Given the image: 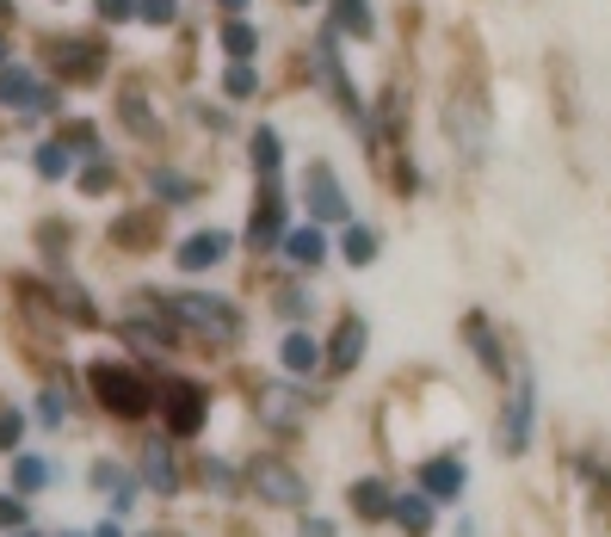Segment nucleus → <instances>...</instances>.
I'll return each mask as SVG.
<instances>
[{
    "label": "nucleus",
    "instance_id": "obj_1",
    "mask_svg": "<svg viewBox=\"0 0 611 537\" xmlns=\"http://www.w3.org/2000/svg\"><path fill=\"white\" fill-rule=\"evenodd\" d=\"M44 56H50V75L75 80V87H99V80H106V68H111L106 37H94V32H50L44 37Z\"/></svg>",
    "mask_w": 611,
    "mask_h": 537
},
{
    "label": "nucleus",
    "instance_id": "obj_2",
    "mask_svg": "<svg viewBox=\"0 0 611 537\" xmlns=\"http://www.w3.org/2000/svg\"><path fill=\"white\" fill-rule=\"evenodd\" d=\"M87 383H94L99 408H106V414H118V420H142V414L155 408V390H149V377H142L137 364L94 359V371H87Z\"/></svg>",
    "mask_w": 611,
    "mask_h": 537
},
{
    "label": "nucleus",
    "instance_id": "obj_3",
    "mask_svg": "<svg viewBox=\"0 0 611 537\" xmlns=\"http://www.w3.org/2000/svg\"><path fill=\"white\" fill-rule=\"evenodd\" d=\"M0 111H19L25 124H32V118H56V111H63V87L37 63H19L13 56V63L0 68Z\"/></svg>",
    "mask_w": 611,
    "mask_h": 537
},
{
    "label": "nucleus",
    "instance_id": "obj_4",
    "mask_svg": "<svg viewBox=\"0 0 611 537\" xmlns=\"http://www.w3.org/2000/svg\"><path fill=\"white\" fill-rule=\"evenodd\" d=\"M179 321H192L198 333H210V340H241V309L229 297H217V291H173V297H161Z\"/></svg>",
    "mask_w": 611,
    "mask_h": 537
},
{
    "label": "nucleus",
    "instance_id": "obj_5",
    "mask_svg": "<svg viewBox=\"0 0 611 537\" xmlns=\"http://www.w3.org/2000/svg\"><path fill=\"white\" fill-rule=\"evenodd\" d=\"M303 210H309L315 229H346L352 222V198H346L340 174H334L328 161H309V174H303Z\"/></svg>",
    "mask_w": 611,
    "mask_h": 537
},
{
    "label": "nucleus",
    "instance_id": "obj_6",
    "mask_svg": "<svg viewBox=\"0 0 611 537\" xmlns=\"http://www.w3.org/2000/svg\"><path fill=\"white\" fill-rule=\"evenodd\" d=\"M204 414H210V395H204V383L167 377V390H161V420H167L173 439H192V432H204Z\"/></svg>",
    "mask_w": 611,
    "mask_h": 537
},
{
    "label": "nucleus",
    "instance_id": "obj_7",
    "mask_svg": "<svg viewBox=\"0 0 611 537\" xmlns=\"http://www.w3.org/2000/svg\"><path fill=\"white\" fill-rule=\"evenodd\" d=\"M291 205H284V186L279 179H260V198H253V217H248V248L253 253H266V248H279L284 235H291Z\"/></svg>",
    "mask_w": 611,
    "mask_h": 537
},
{
    "label": "nucleus",
    "instance_id": "obj_8",
    "mask_svg": "<svg viewBox=\"0 0 611 537\" xmlns=\"http://www.w3.org/2000/svg\"><path fill=\"white\" fill-rule=\"evenodd\" d=\"M229 253H236V235H229V229H192V235L173 248V266L198 278V272H217Z\"/></svg>",
    "mask_w": 611,
    "mask_h": 537
},
{
    "label": "nucleus",
    "instance_id": "obj_9",
    "mask_svg": "<svg viewBox=\"0 0 611 537\" xmlns=\"http://www.w3.org/2000/svg\"><path fill=\"white\" fill-rule=\"evenodd\" d=\"M111 118H118L137 143H155V136H161V111H155V99H149V87H142V80H124V87H118Z\"/></svg>",
    "mask_w": 611,
    "mask_h": 537
},
{
    "label": "nucleus",
    "instance_id": "obj_10",
    "mask_svg": "<svg viewBox=\"0 0 611 537\" xmlns=\"http://www.w3.org/2000/svg\"><path fill=\"white\" fill-rule=\"evenodd\" d=\"M328 32L340 44H371L383 25H377V0H328Z\"/></svg>",
    "mask_w": 611,
    "mask_h": 537
},
{
    "label": "nucleus",
    "instance_id": "obj_11",
    "mask_svg": "<svg viewBox=\"0 0 611 537\" xmlns=\"http://www.w3.org/2000/svg\"><path fill=\"white\" fill-rule=\"evenodd\" d=\"M279 253L291 260V272H297V278H315V272L328 266V235H321L315 222H303V229H291V235L279 241Z\"/></svg>",
    "mask_w": 611,
    "mask_h": 537
},
{
    "label": "nucleus",
    "instance_id": "obj_12",
    "mask_svg": "<svg viewBox=\"0 0 611 537\" xmlns=\"http://www.w3.org/2000/svg\"><path fill=\"white\" fill-rule=\"evenodd\" d=\"M364 340H371L364 316H352V309H346V316H340V328H334V340L321 347V364H328V371H352V364L364 359Z\"/></svg>",
    "mask_w": 611,
    "mask_h": 537
},
{
    "label": "nucleus",
    "instance_id": "obj_13",
    "mask_svg": "<svg viewBox=\"0 0 611 537\" xmlns=\"http://www.w3.org/2000/svg\"><path fill=\"white\" fill-rule=\"evenodd\" d=\"M532 402H537V383H532V371H519V395L506 402V420H501L506 451H525V445H532Z\"/></svg>",
    "mask_w": 611,
    "mask_h": 537
},
{
    "label": "nucleus",
    "instance_id": "obj_14",
    "mask_svg": "<svg viewBox=\"0 0 611 537\" xmlns=\"http://www.w3.org/2000/svg\"><path fill=\"white\" fill-rule=\"evenodd\" d=\"M217 50H222V63H253L266 50V32L253 19H217Z\"/></svg>",
    "mask_w": 611,
    "mask_h": 537
},
{
    "label": "nucleus",
    "instance_id": "obj_15",
    "mask_svg": "<svg viewBox=\"0 0 611 537\" xmlns=\"http://www.w3.org/2000/svg\"><path fill=\"white\" fill-rule=\"evenodd\" d=\"M118 333H124L130 347H142V352H167L173 340H179V321L173 316H124Z\"/></svg>",
    "mask_w": 611,
    "mask_h": 537
},
{
    "label": "nucleus",
    "instance_id": "obj_16",
    "mask_svg": "<svg viewBox=\"0 0 611 537\" xmlns=\"http://www.w3.org/2000/svg\"><path fill=\"white\" fill-rule=\"evenodd\" d=\"M248 161H253V174H260V179H279L284 174V136H279V124H253L248 130Z\"/></svg>",
    "mask_w": 611,
    "mask_h": 537
},
{
    "label": "nucleus",
    "instance_id": "obj_17",
    "mask_svg": "<svg viewBox=\"0 0 611 537\" xmlns=\"http://www.w3.org/2000/svg\"><path fill=\"white\" fill-rule=\"evenodd\" d=\"M463 340H470V352L482 359V371L506 377V347L494 340V328H488V316H482V309H470V316H463Z\"/></svg>",
    "mask_w": 611,
    "mask_h": 537
},
{
    "label": "nucleus",
    "instance_id": "obj_18",
    "mask_svg": "<svg viewBox=\"0 0 611 537\" xmlns=\"http://www.w3.org/2000/svg\"><path fill=\"white\" fill-rule=\"evenodd\" d=\"M451 143L482 155L488 143V118H482V99H451Z\"/></svg>",
    "mask_w": 611,
    "mask_h": 537
},
{
    "label": "nucleus",
    "instance_id": "obj_19",
    "mask_svg": "<svg viewBox=\"0 0 611 537\" xmlns=\"http://www.w3.org/2000/svg\"><path fill=\"white\" fill-rule=\"evenodd\" d=\"M253 489L266 494V501H279V506H297L303 501V475H291L279 458H266V463H253Z\"/></svg>",
    "mask_w": 611,
    "mask_h": 537
},
{
    "label": "nucleus",
    "instance_id": "obj_20",
    "mask_svg": "<svg viewBox=\"0 0 611 537\" xmlns=\"http://www.w3.org/2000/svg\"><path fill=\"white\" fill-rule=\"evenodd\" d=\"M279 364L291 371V377H315V364H321V340H315V333H303V328H291L279 340Z\"/></svg>",
    "mask_w": 611,
    "mask_h": 537
},
{
    "label": "nucleus",
    "instance_id": "obj_21",
    "mask_svg": "<svg viewBox=\"0 0 611 537\" xmlns=\"http://www.w3.org/2000/svg\"><path fill=\"white\" fill-rule=\"evenodd\" d=\"M217 80H222V99H229V106H248V99H260V87H266L260 63H222Z\"/></svg>",
    "mask_w": 611,
    "mask_h": 537
},
{
    "label": "nucleus",
    "instance_id": "obj_22",
    "mask_svg": "<svg viewBox=\"0 0 611 537\" xmlns=\"http://www.w3.org/2000/svg\"><path fill=\"white\" fill-rule=\"evenodd\" d=\"M75 186L87 191V198H106L111 186H118V161L99 149V155H87V161H75Z\"/></svg>",
    "mask_w": 611,
    "mask_h": 537
},
{
    "label": "nucleus",
    "instance_id": "obj_23",
    "mask_svg": "<svg viewBox=\"0 0 611 537\" xmlns=\"http://www.w3.org/2000/svg\"><path fill=\"white\" fill-rule=\"evenodd\" d=\"M149 191H155V198H167V205H192V198H198V179L161 161V167H149Z\"/></svg>",
    "mask_w": 611,
    "mask_h": 537
},
{
    "label": "nucleus",
    "instance_id": "obj_24",
    "mask_svg": "<svg viewBox=\"0 0 611 537\" xmlns=\"http://www.w3.org/2000/svg\"><path fill=\"white\" fill-rule=\"evenodd\" d=\"M32 167H37V179H50V186H56V179H68V174H75V149H68L63 136H50V143H37Z\"/></svg>",
    "mask_w": 611,
    "mask_h": 537
},
{
    "label": "nucleus",
    "instance_id": "obj_25",
    "mask_svg": "<svg viewBox=\"0 0 611 537\" xmlns=\"http://www.w3.org/2000/svg\"><path fill=\"white\" fill-rule=\"evenodd\" d=\"M421 482H426V501H451V494H463V470H457L451 458L421 463Z\"/></svg>",
    "mask_w": 611,
    "mask_h": 537
},
{
    "label": "nucleus",
    "instance_id": "obj_26",
    "mask_svg": "<svg viewBox=\"0 0 611 537\" xmlns=\"http://www.w3.org/2000/svg\"><path fill=\"white\" fill-rule=\"evenodd\" d=\"M390 519L402 525L407 537H426L433 531V501H426V494H402V501H390Z\"/></svg>",
    "mask_w": 611,
    "mask_h": 537
},
{
    "label": "nucleus",
    "instance_id": "obj_27",
    "mask_svg": "<svg viewBox=\"0 0 611 537\" xmlns=\"http://www.w3.org/2000/svg\"><path fill=\"white\" fill-rule=\"evenodd\" d=\"M155 229H161V210H130L124 222H111V241H118V248H149Z\"/></svg>",
    "mask_w": 611,
    "mask_h": 537
},
{
    "label": "nucleus",
    "instance_id": "obj_28",
    "mask_svg": "<svg viewBox=\"0 0 611 537\" xmlns=\"http://www.w3.org/2000/svg\"><path fill=\"white\" fill-rule=\"evenodd\" d=\"M142 475H149V489H161V494H173V489H179V470H173V451H167V439H155L149 451H142Z\"/></svg>",
    "mask_w": 611,
    "mask_h": 537
},
{
    "label": "nucleus",
    "instance_id": "obj_29",
    "mask_svg": "<svg viewBox=\"0 0 611 537\" xmlns=\"http://www.w3.org/2000/svg\"><path fill=\"white\" fill-rule=\"evenodd\" d=\"M377 248H383V241H377V229H364L359 217L346 222V235H340V253H346V266H371V260H377Z\"/></svg>",
    "mask_w": 611,
    "mask_h": 537
},
{
    "label": "nucleus",
    "instance_id": "obj_30",
    "mask_svg": "<svg viewBox=\"0 0 611 537\" xmlns=\"http://www.w3.org/2000/svg\"><path fill=\"white\" fill-rule=\"evenodd\" d=\"M186 19V0H137V25H149V32H173Z\"/></svg>",
    "mask_w": 611,
    "mask_h": 537
},
{
    "label": "nucleus",
    "instance_id": "obj_31",
    "mask_svg": "<svg viewBox=\"0 0 611 537\" xmlns=\"http://www.w3.org/2000/svg\"><path fill=\"white\" fill-rule=\"evenodd\" d=\"M260 408H266L272 427H297V420H303V402L291 390H266V395H260Z\"/></svg>",
    "mask_w": 611,
    "mask_h": 537
},
{
    "label": "nucleus",
    "instance_id": "obj_32",
    "mask_svg": "<svg viewBox=\"0 0 611 537\" xmlns=\"http://www.w3.org/2000/svg\"><path fill=\"white\" fill-rule=\"evenodd\" d=\"M352 506L364 519H390V489L383 482H352Z\"/></svg>",
    "mask_w": 611,
    "mask_h": 537
},
{
    "label": "nucleus",
    "instance_id": "obj_33",
    "mask_svg": "<svg viewBox=\"0 0 611 537\" xmlns=\"http://www.w3.org/2000/svg\"><path fill=\"white\" fill-rule=\"evenodd\" d=\"M272 303H279V316L284 321H303V316H315V297L303 285H279L272 291Z\"/></svg>",
    "mask_w": 611,
    "mask_h": 537
},
{
    "label": "nucleus",
    "instance_id": "obj_34",
    "mask_svg": "<svg viewBox=\"0 0 611 537\" xmlns=\"http://www.w3.org/2000/svg\"><path fill=\"white\" fill-rule=\"evenodd\" d=\"M37 420H44V427H63L68 420V390L63 383H44V390H37Z\"/></svg>",
    "mask_w": 611,
    "mask_h": 537
},
{
    "label": "nucleus",
    "instance_id": "obj_35",
    "mask_svg": "<svg viewBox=\"0 0 611 537\" xmlns=\"http://www.w3.org/2000/svg\"><path fill=\"white\" fill-rule=\"evenodd\" d=\"M94 19L106 25V32H118V25H137V0H94Z\"/></svg>",
    "mask_w": 611,
    "mask_h": 537
},
{
    "label": "nucleus",
    "instance_id": "obj_36",
    "mask_svg": "<svg viewBox=\"0 0 611 537\" xmlns=\"http://www.w3.org/2000/svg\"><path fill=\"white\" fill-rule=\"evenodd\" d=\"M13 482H19V494L50 489V463H44V458H19V463H13Z\"/></svg>",
    "mask_w": 611,
    "mask_h": 537
},
{
    "label": "nucleus",
    "instance_id": "obj_37",
    "mask_svg": "<svg viewBox=\"0 0 611 537\" xmlns=\"http://www.w3.org/2000/svg\"><path fill=\"white\" fill-rule=\"evenodd\" d=\"M204 482H210L217 494H236V470H229V463H217V458L204 463Z\"/></svg>",
    "mask_w": 611,
    "mask_h": 537
},
{
    "label": "nucleus",
    "instance_id": "obj_38",
    "mask_svg": "<svg viewBox=\"0 0 611 537\" xmlns=\"http://www.w3.org/2000/svg\"><path fill=\"white\" fill-rule=\"evenodd\" d=\"M25 439V414H0V451H13Z\"/></svg>",
    "mask_w": 611,
    "mask_h": 537
},
{
    "label": "nucleus",
    "instance_id": "obj_39",
    "mask_svg": "<svg viewBox=\"0 0 611 537\" xmlns=\"http://www.w3.org/2000/svg\"><path fill=\"white\" fill-rule=\"evenodd\" d=\"M25 519H32V513H25V501H13V494H0V525H7V531H19Z\"/></svg>",
    "mask_w": 611,
    "mask_h": 537
},
{
    "label": "nucleus",
    "instance_id": "obj_40",
    "mask_svg": "<svg viewBox=\"0 0 611 537\" xmlns=\"http://www.w3.org/2000/svg\"><path fill=\"white\" fill-rule=\"evenodd\" d=\"M198 124H204V130H217V136H229V130H236L222 106H198Z\"/></svg>",
    "mask_w": 611,
    "mask_h": 537
},
{
    "label": "nucleus",
    "instance_id": "obj_41",
    "mask_svg": "<svg viewBox=\"0 0 611 537\" xmlns=\"http://www.w3.org/2000/svg\"><path fill=\"white\" fill-rule=\"evenodd\" d=\"M210 7H217L222 19H248L253 13V0H210Z\"/></svg>",
    "mask_w": 611,
    "mask_h": 537
},
{
    "label": "nucleus",
    "instance_id": "obj_42",
    "mask_svg": "<svg viewBox=\"0 0 611 537\" xmlns=\"http://www.w3.org/2000/svg\"><path fill=\"white\" fill-rule=\"evenodd\" d=\"M130 501H137V482H130V475H124V482H118V489H111V513H124Z\"/></svg>",
    "mask_w": 611,
    "mask_h": 537
},
{
    "label": "nucleus",
    "instance_id": "obj_43",
    "mask_svg": "<svg viewBox=\"0 0 611 537\" xmlns=\"http://www.w3.org/2000/svg\"><path fill=\"white\" fill-rule=\"evenodd\" d=\"M118 482H124V475H118V470H111V463H99V470H94V489H118Z\"/></svg>",
    "mask_w": 611,
    "mask_h": 537
},
{
    "label": "nucleus",
    "instance_id": "obj_44",
    "mask_svg": "<svg viewBox=\"0 0 611 537\" xmlns=\"http://www.w3.org/2000/svg\"><path fill=\"white\" fill-rule=\"evenodd\" d=\"M19 25V0H0V32H13Z\"/></svg>",
    "mask_w": 611,
    "mask_h": 537
},
{
    "label": "nucleus",
    "instance_id": "obj_45",
    "mask_svg": "<svg viewBox=\"0 0 611 537\" xmlns=\"http://www.w3.org/2000/svg\"><path fill=\"white\" fill-rule=\"evenodd\" d=\"M303 537H334L328 519H303Z\"/></svg>",
    "mask_w": 611,
    "mask_h": 537
},
{
    "label": "nucleus",
    "instance_id": "obj_46",
    "mask_svg": "<svg viewBox=\"0 0 611 537\" xmlns=\"http://www.w3.org/2000/svg\"><path fill=\"white\" fill-rule=\"evenodd\" d=\"M13 56H19V50H13V32H0V68L13 63Z\"/></svg>",
    "mask_w": 611,
    "mask_h": 537
},
{
    "label": "nucleus",
    "instance_id": "obj_47",
    "mask_svg": "<svg viewBox=\"0 0 611 537\" xmlns=\"http://www.w3.org/2000/svg\"><path fill=\"white\" fill-rule=\"evenodd\" d=\"M94 537H118V519H106V525H99V531Z\"/></svg>",
    "mask_w": 611,
    "mask_h": 537
},
{
    "label": "nucleus",
    "instance_id": "obj_48",
    "mask_svg": "<svg viewBox=\"0 0 611 537\" xmlns=\"http://www.w3.org/2000/svg\"><path fill=\"white\" fill-rule=\"evenodd\" d=\"M284 7H303V13H309V7H321V0H284Z\"/></svg>",
    "mask_w": 611,
    "mask_h": 537
},
{
    "label": "nucleus",
    "instance_id": "obj_49",
    "mask_svg": "<svg viewBox=\"0 0 611 537\" xmlns=\"http://www.w3.org/2000/svg\"><path fill=\"white\" fill-rule=\"evenodd\" d=\"M50 7H68V0H50Z\"/></svg>",
    "mask_w": 611,
    "mask_h": 537
},
{
    "label": "nucleus",
    "instance_id": "obj_50",
    "mask_svg": "<svg viewBox=\"0 0 611 537\" xmlns=\"http://www.w3.org/2000/svg\"><path fill=\"white\" fill-rule=\"evenodd\" d=\"M63 537H75V531H63Z\"/></svg>",
    "mask_w": 611,
    "mask_h": 537
}]
</instances>
